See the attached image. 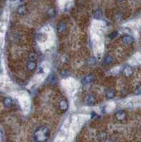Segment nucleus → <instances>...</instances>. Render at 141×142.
I'll list each match as a JSON object with an SVG mask.
<instances>
[{
    "instance_id": "f257e3e1",
    "label": "nucleus",
    "mask_w": 141,
    "mask_h": 142,
    "mask_svg": "<svg viewBox=\"0 0 141 142\" xmlns=\"http://www.w3.org/2000/svg\"><path fill=\"white\" fill-rule=\"evenodd\" d=\"M50 135V131L45 127L38 128L34 132V139L36 142H45Z\"/></svg>"
},
{
    "instance_id": "f03ea898",
    "label": "nucleus",
    "mask_w": 141,
    "mask_h": 142,
    "mask_svg": "<svg viewBox=\"0 0 141 142\" xmlns=\"http://www.w3.org/2000/svg\"><path fill=\"white\" fill-rule=\"evenodd\" d=\"M133 41V38L130 36H126L123 38V42L126 44H130Z\"/></svg>"
},
{
    "instance_id": "7ed1b4c3",
    "label": "nucleus",
    "mask_w": 141,
    "mask_h": 142,
    "mask_svg": "<svg viewBox=\"0 0 141 142\" xmlns=\"http://www.w3.org/2000/svg\"><path fill=\"white\" fill-rule=\"evenodd\" d=\"M60 107L62 110L65 111L68 109V103L66 100H62L60 102Z\"/></svg>"
},
{
    "instance_id": "20e7f679",
    "label": "nucleus",
    "mask_w": 141,
    "mask_h": 142,
    "mask_svg": "<svg viewBox=\"0 0 141 142\" xmlns=\"http://www.w3.org/2000/svg\"><path fill=\"white\" fill-rule=\"evenodd\" d=\"M36 67V63L35 61H30L27 64V68L29 71H33L34 70Z\"/></svg>"
},
{
    "instance_id": "39448f33",
    "label": "nucleus",
    "mask_w": 141,
    "mask_h": 142,
    "mask_svg": "<svg viewBox=\"0 0 141 142\" xmlns=\"http://www.w3.org/2000/svg\"><path fill=\"white\" fill-rule=\"evenodd\" d=\"M116 117L118 119H123L125 117H126V114L124 113V112L123 111H120V112H118L116 114Z\"/></svg>"
},
{
    "instance_id": "423d86ee",
    "label": "nucleus",
    "mask_w": 141,
    "mask_h": 142,
    "mask_svg": "<svg viewBox=\"0 0 141 142\" xmlns=\"http://www.w3.org/2000/svg\"><path fill=\"white\" fill-rule=\"evenodd\" d=\"M65 29H66V26H65V24H63V23H61V24L58 26V31L59 32H63V31H65Z\"/></svg>"
},
{
    "instance_id": "0eeeda50",
    "label": "nucleus",
    "mask_w": 141,
    "mask_h": 142,
    "mask_svg": "<svg viewBox=\"0 0 141 142\" xmlns=\"http://www.w3.org/2000/svg\"><path fill=\"white\" fill-rule=\"evenodd\" d=\"M87 103H88V105H93L95 102V100H94V98L92 96V95H89L88 96V97H87Z\"/></svg>"
},
{
    "instance_id": "6e6552de",
    "label": "nucleus",
    "mask_w": 141,
    "mask_h": 142,
    "mask_svg": "<svg viewBox=\"0 0 141 142\" xmlns=\"http://www.w3.org/2000/svg\"><path fill=\"white\" fill-rule=\"evenodd\" d=\"M92 81V77L91 75L89 76H87L86 77H84V82H86V83H88V82H90Z\"/></svg>"
},
{
    "instance_id": "1a4fd4ad",
    "label": "nucleus",
    "mask_w": 141,
    "mask_h": 142,
    "mask_svg": "<svg viewBox=\"0 0 141 142\" xmlns=\"http://www.w3.org/2000/svg\"><path fill=\"white\" fill-rule=\"evenodd\" d=\"M112 60H113V58L111 56H107L104 60V62H105V63H110L112 62Z\"/></svg>"
},
{
    "instance_id": "9d476101",
    "label": "nucleus",
    "mask_w": 141,
    "mask_h": 142,
    "mask_svg": "<svg viewBox=\"0 0 141 142\" xmlns=\"http://www.w3.org/2000/svg\"><path fill=\"white\" fill-rule=\"evenodd\" d=\"M113 95H114V92L113 90H109L108 91V93H107V97H112Z\"/></svg>"
},
{
    "instance_id": "9b49d317",
    "label": "nucleus",
    "mask_w": 141,
    "mask_h": 142,
    "mask_svg": "<svg viewBox=\"0 0 141 142\" xmlns=\"http://www.w3.org/2000/svg\"><path fill=\"white\" fill-rule=\"evenodd\" d=\"M117 35H118V32H117V31H114V32L111 33V34L109 36H110V38H114L115 37H116V36Z\"/></svg>"
},
{
    "instance_id": "f8f14e48",
    "label": "nucleus",
    "mask_w": 141,
    "mask_h": 142,
    "mask_svg": "<svg viewBox=\"0 0 141 142\" xmlns=\"http://www.w3.org/2000/svg\"><path fill=\"white\" fill-rule=\"evenodd\" d=\"M136 93H137L138 95L141 94V86L138 87L137 88V90H136Z\"/></svg>"
}]
</instances>
